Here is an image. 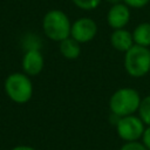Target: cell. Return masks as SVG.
<instances>
[{
  "label": "cell",
  "instance_id": "6da1fadb",
  "mask_svg": "<svg viewBox=\"0 0 150 150\" xmlns=\"http://www.w3.org/2000/svg\"><path fill=\"white\" fill-rule=\"evenodd\" d=\"M141 98L142 97L136 89L130 87L120 88L109 98L110 112L118 117L132 115L137 112Z\"/></svg>",
  "mask_w": 150,
  "mask_h": 150
},
{
  "label": "cell",
  "instance_id": "ac0fdd59",
  "mask_svg": "<svg viewBox=\"0 0 150 150\" xmlns=\"http://www.w3.org/2000/svg\"><path fill=\"white\" fill-rule=\"evenodd\" d=\"M11 150H36V149H34V148L30 146V145H22V144H19V145H15L14 148H12Z\"/></svg>",
  "mask_w": 150,
  "mask_h": 150
},
{
  "label": "cell",
  "instance_id": "4fadbf2b",
  "mask_svg": "<svg viewBox=\"0 0 150 150\" xmlns=\"http://www.w3.org/2000/svg\"><path fill=\"white\" fill-rule=\"evenodd\" d=\"M41 40L39 39L38 35L35 34H26L22 38V47L25 50H30V49H40L41 48Z\"/></svg>",
  "mask_w": 150,
  "mask_h": 150
},
{
  "label": "cell",
  "instance_id": "2e32d148",
  "mask_svg": "<svg viewBox=\"0 0 150 150\" xmlns=\"http://www.w3.org/2000/svg\"><path fill=\"white\" fill-rule=\"evenodd\" d=\"M123 2L130 8H143L150 2V0H123Z\"/></svg>",
  "mask_w": 150,
  "mask_h": 150
},
{
  "label": "cell",
  "instance_id": "8992f818",
  "mask_svg": "<svg viewBox=\"0 0 150 150\" xmlns=\"http://www.w3.org/2000/svg\"><path fill=\"white\" fill-rule=\"evenodd\" d=\"M97 29V23L91 18L83 16L71 22L70 36L80 43H87L96 36Z\"/></svg>",
  "mask_w": 150,
  "mask_h": 150
},
{
  "label": "cell",
  "instance_id": "8fae6325",
  "mask_svg": "<svg viewBox=\"0 0 150 150\" xmlns=\"http://www.w3.org/2000/svg\"><path fill=\"white\" fill-rule=\"evenodd\" d=\"M135 45L150 47V22H141L132 32Z\"/></svg>",
  "mask_w": 150,
  "mask_h": 150
},
{
  "label": "cell",
  "instance_id": "7a4b0ae2",
  "mask_svg": "<svg viewBox=\"0 0 150 150\" xmlns=\"http://www.w3.org/2000/svg\"><path fill=\"white\" fill-rule=\"evenodd\" d=\"M71 22L68 15L61 9L48 11L42 19V29L45 35L56 42L70 36Z\"/></svg>",
  "mask_w": 150,
  "mask_h": 150
},
{
  "label": "cell",
  "instance_id": "ba28073f",
  "mask_svg": "<svg viewBox=\"0 0 150 150\" xmlns=\"http://www.w3.org/2000/svg\"><path fill=\"white\" fill-rule=\"evenodd\" d=\"M130 20V7L124 2L111 5L107 13V21L112 29L124 28Z\"/></svg>",
  "mask_w": 150,
  "mask_h": 150
},
{
  "label": "cell",
  "instance_id": "3957f363",
  "mask_svg": "<svg viewBox=\"0 0 150 150\" xmlns=\"http://www.w3.org/2000/svg\"><path fill=\"white\" fill-rule=\"evenodd\" d=\"M4 88L8 98L18 104L27 103L33 96V83L25 73L9 74L5 80Z\"/></svg>",
  "mask_w": 150,
  "mask_h": 150
},
{
  "label": "cell",
  "instance_id": "277c9868",
  "mask_svg": "<svg viewBox=\"0 0 150 150\" xmlns=\"http://www.w3.org/2000/svg\"><path fill=\"white\" fill-rule=\"evenodd\" d=\"M124 69L132 77H143L150 71V49L134 45L124 53Z\"/></svg>",
  "mask_w": 150,
  "mask_h": 150
},
{
  "label": "cell",
  "instance_id": "9a60e30c",
  "mask_svg": "<svg viewBox=\"0 0 150 150\" xmlns=\"http://www.w3.org/2000/svg\"><path fill=\"white\" fill-rule=\"evenodd\" d=\"M120 150H148L145 145L142 142L138 141H131V142H125Z\"/></svg>",
  "mask_w": 150,
  "mask_h": 150
},
{
  "label": "cell",
  "instance_id": "9c48e42d",
  "mask_svg": "<svg viewBox=\"0 0 150 150\" xmlns=\"http://www.w3.org/2000/svg\"><path fill=\"white\" fill-rule=\"evenodd\" d=\"M110 43L116 50L123 52V53H125L128 49H130L135 45L132 33H130L125 28L114 29V32L110 35Z\"/></svg>",
  "mask_w": 150,
  "mask_h": 150
},
{
  "label": "cell",
  "instance_id": "5bb4252c",
  "mask_svg": "<svg viewBox=\"0 0 150 150\" xmlns=\"http://www.w3.org/2000/svg\"><path fill=\"white\" fill-rule=\"evenodd\" d=\"M73 4L82 11H93L101 4L102 0H71Z\"/></svg>",
  "mask_w": 150,
  "mask_h": 150
},
{
  "label": "cell",
  "instance_id": "52a82bcc",
  "mask_svg": "<svg viewBox=\"0 0 150 150\" xmlns=\"http://www.w3.org/2000/svg\"><path fill=\"white\" fill-rule=\"evenodd\" d=\"M43 66L45 60L40 49H30L25 52L21 61V67L25 74H27L28 76L39 75L42 71Z\"/></svg>",
  "mask_w": 150,
  "mask_h": 150
},
{
  "label": "cell",
  "instance_id": "d6986e66",
  "mask_svg": "<svg viewBox=\"0 0 150 150\" xmlns=\"http://www.w3.org/2000/svg\"><path fill=\"white\" fill-rule=\"evenodd\" d=\"M107 2H109L110 5H116V4H121L123 2V0H105Z\"/></svg>",
  "mask_w": 150,
  "mask_h": 150
},
{
  "label": "cell",
  "instance_id": "e0dca14e",
  "mask_svg": "<svg viewBox=\"0 0 150 150\" xmlns=\"http://www.w3.org/2000/svg\"><path fill=\"white\" fill-rule=\"evenodd\" d=\"M141 141L145 145V148L148 150H150V125H146L145 127V129L143 131V135L141 137Z\"/></svg>",
  "mask_w": 150,
  "mask_h": 150
},
{
  "label": "cell",
  "instance_id": "7c38bea8",
  "mask_svg": "<svg viewBox=\"0 0 150 150\" xmlns=\"http://www.w3.org/2000/svg\"><path fill=\"white\" fill-rule=\"evenodd\" d=\"M137 114L145 125H150V95L141 98Z\"/></svg>",
  "mask_w": 150,
  "mask_h": 150
},
{
  "label": "cell",
  "instance_id": "5b68a950",
  "mask_svg": "<svg viewBox=\"0 0 150 150\" xmlns=\"http://www.w3.org/2000/svg\"><path fill=\"white\" fill-rule=\"evenodd\" d=\"M117 135L124 142H131V141H138L141 139L143 131L145 129V124L139 118V116L132 114L128 116L120 117L117 123L115 124Z\"/></svg>",
  "mask_w": 150,
  "mask_h": 150
},
{
  "label": "cell",
  "instance_id": "30bf717a",
  "mask_svg": "<svg viewBox=\"0 0 150 150\" xmlns=\"http://www.w3.org/2000/svg\"><path fill=\"white\" fill-rule=\"evenodd\" d=\"M59 49H60L61 55L64 59L75 60L81 54V43L77 42L74 38L68 36V38L63 39L62 41H60Z\"/></svg>",
  "mask_w": 150,
  "mask_h": 150
}]
</instances>
